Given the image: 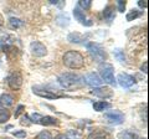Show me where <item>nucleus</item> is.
<instances>
[{"mask_svg":"<svg viewBox=\"0 0 149 139\" xmlns=\"http://www.w3.org/2000/svg\"><path fill=\"white\" fill-rule=\"evenodd\" d=\"M50 3L54 4L56 6H58L60 9H62L65 6V1H61V0H50Z\"/></svg>","mask_w":149,"mask_h":139,"instance_id":"c756f323","label":"nucleus"},{"mask_svg":"<svg viewBox=\"0 0 149 139\" xmlns=\"http://www.w3.org/2000/svg\"><path fill=\"white\" fill-rule=\"evenodd\" d=\"M9 118H10V112L6 108H1L0 109V124L6 123Z\"/></svg>","mask_w":149,"mask_h":139,"instance_id":"5701e85b","label":"nucleus"},{"mask_svg":"<svg viewBox=\"0 0 149 139\" xmlns=\"http://www.w3.org/2000/svg\"><path fill=\"white\" fill-rule=\"evenodd\" d=\"M138 5L141 8H147V1H143V0H139L138 1Z\"/></svg>","mask_w":149,"mask_h":139,"instance_id":"473e14b6","label":"nucleus"},{"mask_svg":"<svg viewBox=\"0 0 149 139\" xmlns=\"http://www.w3.org/2000/svg\"><path fill=\"white\" fill-rule=\"evenodd\" d=\"M55 139H67L66 134H58V136H56Z\"/></svg>","mask_w":149,"mask_h":139,"instance_id":"72a5a7b5","label":"nucleus"},{"mask_svg":"<svg viewBox=\"0 0 149 139\" xmlns=\"http://www.w3.org/2000/svg\"><path fill=\"white\" fill-rule=\"evenodd\" d=\"M117 81L123 88H129L136 83V78L132 77L130 75H127V73H120L117 77Z\"/></svg>","mask_w":149,"mask_h":139,"instance_id":"9d476101","label":"nucleus"},{"mask_svg":"<svg viewBox=\"0 0 149 139\" xmlns=\"http://www.w3.org/2000/svg\"><path fill=\"white\" fill-rule=\"evenodd\" d=\"M56 24H57L58 26H61V27H67L70 25V17L67 15L61 14V15H58L57 17H56Z\"/></svg>","mask_w":149,"mask_h":139,"instance_id":"f3484780","label":"nucleus"},{"mask_svg":"<svg viewBox=\"0 0 149 139\" xmlns=\"http://www.w3.org/2000/svg\"><path fill=\"white\" fill-rule=\"evenodd\" d=\"M83 81H85L87 85H90L92 87H101V85L103 83V81L101 80V77L97 75L95 72H91V73H87V75L83 77Z\"/></svg>","mask_w":149,"mask_h":139,"instance_id":"1a4fd4ad","label":"nucleus"},{"mask_svg":"<svg viewBox=\"0 0 149 139\" xmlns=\"http://www.w3.org/2000/svg\"><path fill=\"white\" fill-rule=\"evenodd\" d=\"M34 93L40 96V97H44V98H47V99H57L60 98V95H56L55 92L52 91H46V90H39V88H35L34 87Z\"/></svg>","mask_w":149,"mask_h":139,"instance_id":"ddd939ff","label":"nucleus"},{"mask_svg":"<svg viewBox=\"0 0 149 139\" xmlns=\"http://www.w3.org/2000/svg\"><path fill=\"white\" fill-rule=\"evenodd\" d=\"M113 55L114 57L118 60L119 62H125V56H124V51H122L120 49H116L113 51Z\"/></svg>","mask_w":149,"mask_h":139,"instance_id":"b1692460","label":"nucleus"},{"mask_svg":"<svg viewBox=\"0 0 149 139\" xmlns=\"http://www.w3.org/2000/svg\"><path fill=\"white\" fill-rule=\"evenodd\" d=\"M103 16H104V19L106 20H108V21H112L116 17V14H114V8L112 6V5H108L106 9H104V11H103Z\"/></svg>","mask_w":149,"mask_h":139,"instance_id":"a211bd4d","label":"nucleus"},{"mask_svg":"<svg viewBox=\"0 0 149 139\" xmlns=\"http://www.w3.org/2000/svg\"><path fill=\"white\" fill-rule=\"evenodd\" d=\"M22 25H24V21L17 19V17H10L9 19V26H10V29H19Z\"/></svg>","mask_w":149,"mask_h":139,"instance_id":"6ab92c4d","label":"nucleus"},{"mask_svg":"<svg viewBox=\"0 0 149 139\" xmlns=\"http://www.w3.org/2000/svg\"><path fill=\"white\" fill-rule=\"evenodd\" d=\"M73 16H74V19H76L77 21H80L81 24L85 25V26H92V24H93L91 20H87L86 19L85 13H83L78 6H76V8L73 9Z\"/></svg>","mask_w":149,"mask_h":139,"instance_id":"9b49d317","label":"nucleus"},{"mask_svg":"<svg viewBox=\"0 0 149 139\" xmlns=\"http://www.w3.org/2000/svg\"><path fill=\"white\" fill-rule=\"evenodd\" d=\"M86 49H87V51L91 54V56L95 58L96 61L102 62V61H104V60L107 58L106 51H104V49L102 47L100 44H96V42H87V44H86Z\"/></svg>","mask_w":149,"mask_h":139,"instance_id":"20e7f679","label":"nucleus"},{"mask_svg":"<svg viewBox=\"0 0 149 139\" xmlns=\"http://www.w3.org/2000/svg\"><path fill=\"white\" fill-rule=\"evenodd\" d=\"M66 137H67V139H81L82 138L81 133L78 131H68L66 133Z\"/></svg>","mask_w":149,"mask_h":139,"instance_id":"a878e982","label":"nucleus"},{"mask_svg":"<svg viewBox=\"0 0 149 139\" xmlns=\"http://www.w3.org/2000/svg\"><path fill=\"white\" fill-rule=\"evenodd\" d=\"M104 117L108 119V122L111 124H114V126H118V124H122L124 120V114L119 111H111V112H106Z\"/></svg>","mask_w":149,"mask_h":139,"instance_id":"423d86ee","label":"nucleus"},{"mask_svg":"<svg viewBox=\"0 0 149 139\" xmlns=\"http://www.w3.org/2000/svg\"><path fill=\"white\" fill-rule=\"evenodd\" d=\"M35 139H52V137H51V133L49 131H42L37 134Z\"/></svg>","mask_w":149,"mask_h":139,"instance_id":"bb28decb","label":"nucleus"},{"mask_svg":"<svg viewBox=\"0 0 149 139\" xmlns=\"http://www.w3.org/2000/svg\"><path fill=\"white\" fill-rule=\"evenodd\" d=\"M92 93L100 98H111L113 96V91L108 87H96V88H93Z\"/></svg>","mask_w":149,"mask_h":139,"instance_id":"f8f14e48","label":"nucleus"},{"mask_svg":"<svg viewBox=\"0 0 149 139\" xmlns=\"http://www.w3.org/2000/svg\"><path fill=\"white\" fill-rule=\"evenodd\" d=\"M58 83L62 88L66 90H73V88H78V87L83 86V77L77 75V73H72V72H66L58 76Z\"/></svg>","mask_w":149,"mask_h":139,"instance_id":"f257e3e1","label":"nucleus"},{"mask_svg":"<svg viewBox=\"0 0 149 139\" xmlns=\"http://www.w3.org/2000/svg\"><path fill=\"white\" fill-rule=\"evenodd\" d=\"M3 139H10V138H3Z\"/></svg>","mask_w":149,"mask_h":139,"instance_id":"f704fd0d","label":"nucleus"},{"mask_svg":"<svg viewBox=\"0 0 149 139\" xmlns=\"http://www.w3.org/2000/svg\"><path fill=\"white\" fill-rule=\"evenodd\" d=\"M25 109V107L22 104H20V106H17V108H16V112H15V118H17L19 115H20V113L22 112V111Z\"/></svg>","mask_w":149,"mask_h":139,"instance_id":"7c9ffc66","label":"nucleus"},{"mask_svg":"<svg viewBox=\"0 0 149 139\" xmlns=\"http://www.w3.org/2000/svg\"><path fill=\"white\" fill-rule=\"evenodd\" d=\"M13 103H14V97L11 95L3 93L0 96V106H1V107H4V108L10 107V106H13Z\"/></svg>","mask_w":149,"mask_h":139,"instance_id":"4468645a","label":"nucleus"},{"mask_svg":"<svg viewBox=\"0 0 149 139\" xmlns=\"http://www.w3.org/2000/svg\"><path fill=\"white\" fill-rule=\"evenodd\" d=\"M13 136L16 138H25L26 137V132L25 131H14Z\"/></svg>","mask_w":149,"mask_h":139,"instance_id":"cd10ccee","label":"nucleus"},{"mask_svg":"<svg viewBox=\"0 0 149 139\" xmlns=\"http://www.w3.org/2000/svg\"><path fill=\"white\" fill-rule=\"evenodd\" d=\"M63 63L65 66L72 70H80L85 66V57L78 51H67L63 55Z\"/></svg>","mask_w":149,"mask_h":139,"instance_id":"f03ea898","label":"nucleus"},{"mask_svg":"<svg viewBox=\"0 0 149 139\" xmlns=\"http://www.w3.org/2000/svg\"><path fill=\"white\" fill-rule=\"evenodd\" d=\"M107 134L103 132V131H95L88 134V139H106Z\"/></svg>","mask_w":149,"mask_h":139,"instance_id":"4be33fe9","label":"nucleus"},{"mask_svg":"<svg viewBox=\"0 0 149 139\" xmlns=\"http://www.w3.org/2000/svg\"><path fill=\"white\" fill-rule=\"evenodd\" d=\"M141 70H142V72H144V73H148V62H147V61H144V63L142 65Z\"/></svg>","mask_w":149,"mask_h":139,"instance_id":"2f4dec72","label":"nucleus"},{"mask_svg":"<svg viewBox=\"0 0 149 139\" xmlns=\"http://www.w3.org/2000/svg\"><path fill=\"white\" fill-rule=\"evenodd\" d=\"M91 5H92V1H91V0H80L77 6L80 8L81 10H88V9L91 8Z\"/></svg>","mask_w":149,"mask_h":139,"instance_id":"393cba45","label":"nucleus"},{"mask_svg":"<svg viewBox=\"0 0 149 139\" xmlns=\"http://www.w3.org/2000/svg\"><path fill=\"white\" fill-rule=\"evenodd\" d=\"M112 107V104L108 103V102H104V101H100V102H96V103H93V108L97 112H102V111H106Z\"/></svg>","mask_w":149,"mask_h":139,"instance_id":"dca6fc26","label":"nucleus"},{"mask_svg":"<svg viewBox=\"0 0 149 139\" xmlns=\"http://www.w3.org/2000/svg\"><path fill=\"white\" fill-rule=\"evenodd\" d=\"M31 122L36 123V124H41V126H56L57 124V119L54 117H50V115H41L39 113H34L31 114Z\"/></svg>","mask_w":149,"mask_h":139,"instance_id":"39448f33","label":"nucleus"},{"mask_svg":"<svg viewBox=\"0 0 149 139\" xmlns=\"http://www.w3.org/2000/svg\"><path fill=\"white\" fill-rule=\"evenodd\" d=\"M67 40L70 42H74V44H81L82 41H85V36L78 34V32H71L68 36H67Z\"/></svg>","mask_w":149,"mask_h":139,"instance_id":"2eb2a0df","label":"nucleus"},{"mask_svg":"<svg viewBox=\"0 0 149 139\" xmlns=\"http://www.w3.org/2000/svg\"><path fill=\"white\" fill-rule=\"evenodd\" d=\"M8 85L10 86V88L13 90H20V87L22 86V76L19 71L13 72L10 76L8 77Z\"/></svg>","mask_w":149,"mask_h":139,"instance_id":"6e6552de","label":"nucleus"},{"mask_svg":"<svg viewBox=\"0 0 149 139\" xmlns=\"http://www.w3.org/2000/svg\"><path fill=\"white\" fill-rule=\"evenodd\" d=\"M100 75H101V80L108 83V85H116V78H114V67L112 66L111 63H107V62H103L100 65Z\"/></svg>","mask_w":149,"mask_h":139,"instance_id":"7ed1b4c3","label":"nucleus"},{"mask_svg":"<svg viewBox=\"0 0 149 139\" xmlns=\"http://www.w3.org/2000/svg\"><path fill=\"white\" fill-rule=\"evenodd\" d=\"M142 15V11L138 10V9H133V10H130L127 16H125V19H127V21H133L134 19H137V17H139Z\"/></svg>","mask_w":149,"mask_h":139,"instance_id":"aec40b11","label":"nucleus"},{"mask_svg":"<svg viewBox=\"0 0 149 139\" xmlns=\"http://www.w3.org/2000/svg\"><path fill=\"white\" fill-rule=\"evenodd\" d=\"M118 138L119 139H138V136L136 133H132L129 131H123L118 134Z\"/></svg>","mask_w":149,"mask_h":139,"instance_id":"412c9836","label":"nucleus"},{"mask_svg":"<svg viewBox=\"0 0 149 139\" xmlns=\"http://www.w3.org/2000/svg\"><path fill=\"white\" fill-rule=\"evenodd\" d=\"M30 51L31 54L36 57H44L47 54V49L44 44H41L40 41H32L30 44Z\"/></svg>","mask_w":149,"mask_h":139,"instance_id":"0eeeda50","label":"nucleus"},{"mask_svg":"<svg viewBox=\"0 0 149 139\" xmlns=\"http://www.w3.org/2000/svg\"><path fill=\"white\" fill-rule=\"evenodd\" d=\"M117 8H118V11L124 13V9H125V1H123V0H118V1H117Z\"/></svg>","mask_w":149,"mask_h":139,"instance_id":"c85d7f7f","label":"nucleus"}]
</instances>
